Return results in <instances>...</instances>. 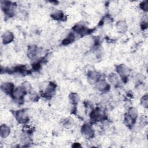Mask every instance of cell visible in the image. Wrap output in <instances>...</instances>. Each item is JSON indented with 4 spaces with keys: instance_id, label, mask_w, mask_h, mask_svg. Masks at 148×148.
<instances>
[{
    "instance_id": "9c48e42d",
    "label": "cell",
    "mask_w": 148,
    "mask_h": 148,
    "mask_svg": "<svg viewBox=\"0 0 148 148\" xmlns=\"http://www.w3.org/2000/svg\"><path fill=\"white\" fill-rule=\"evenodd\" d=\"M14 87V86L12 83H5L1 85V90L6 94H12Z\"/></svg>"
},
{
    "instance_id": "e0dca14e",
    "label": "cell",
    "mask_w": 148,
    "mask_h": 148,
    "mask_svg": "<svg viewBox=\"0 0 148 148\" xmlns=\"http://www.w3.org/2000/svg\"><path fill=\"white\" fill-rule=\"evenodd\" d=\"M116 27H117V30L121 32H123L125 31L127 29V24H126L125 22L124 21H121L118 22L116 25Z\"/></svg>"
},
{
    "instance_id": "5bb4252c",
    "label": "cell",
    "mask_w": 148,
    "mask_h": 148,
    "mask_svg": "<svg viewBox=\"0 0 148 148\" xmlns=\"http://www.w3.org/2000/svg\"><path fill=\"white\" fill-rule=\"evenodd\" d=\"M127 115L132 120L135 121L138 117V110L135 108H130L128 111V113L127 114Z\"/></svg>"
},
{
    "instance_id": "6da1fadb",
    "label": "cell",
    "mask_w": 148,
    "mask_h": 148,
    "mask_svg": "<svg viewBox=\"0 0 148 148\" xmlns=\"http://www.w3.org/2000/svg\"><path fill=\"white\" fill-rule=\"evenodd\" d=\"M116 71L123 81L125 82V80L127 79V77L130 74V70L127 66L124 64L119 65L116 67Z\"/></svg>"
},
{
    "instance_id": "ac0fdd59",
    "label": "cell",
    "mask_w": 148,
    "mask_h": 148,
    "mask_svg": "<svg viewBox=\"0 0 148 148\" xmlns=\"http://www.w3.org/2000/svg\"><path fill=\"white\" fill-rule=\"evenodd\" d=\"M38 52V49L35 46H31L29 47L28 50V56L30 57H34L36 56Z\"/></svg>"
},
{
    "instance_id": "d6986e66",
    "label": "cell",
    "mask_w": 148,
    "mask_h": 148,
    "mask_svg": "<svg viewBox=\"0 0 148 148\" xmlns=\"http://www.w3.org/2000/svg\"><path fill=\"white\" fill-rule=\"evenodd\" d=\"M51 16L55 20H61L64 17V14L61 11H57L53 13Z\"/></svg>"
},
{
    "instance_id": "d4e9b609",
    "label": "cell",
    "mask_w": 148,
    "mask_h": 148,
    "mask_svg": "<svg viewBox=\"0 0 148 148\" xmlns=\"http://www.w3.org/2000/svg\"><path fill=\"white\" fill-rule=\"evenodd\" d=\"M22 87L24 88V89L26 91V92L29 91L31 90V85L29 84V82H24L23 84H22Z\"/></svg>"
},
{
    "instance_id": "7c38bea8",
    "label": "cell",
    "mask_w": 148,
    "mask_h": 148,
    "mask_svg": "<svg viewBox=\"0 0 148 148\" xmlns=\"http://www.w3.org/2000/svg\"><path fill=\"white\" fill-rule=\"evenodd\" d=\"M96 87L99 91H105L109 89V86L105 80H101L96 83Z\"/></svg>"
},
{
    "instance_id": "44dd1931",
    "label": "cell",
    "mask_w": 148,
    "mask_h": 148,
    "mask_svg": "<svg viewBox=\"0 0 148 148\" xmlns=\"http://www.w3.org/2000/svg\"><path fill=\"white\" fill-rule=\"evenodd\" d=\"M140 25L142 29H146L147 28V25H148V23H147V16H145L143 17V19L141 21L140 23Z\"/></svg>"
},
{
    "instance_id": "4fadbf2b",
    "label": "cell",
    "mask_w": 148,
    "mask_h": 148,
    "mask_svg": "<svg viewBox=\"0 0 148 148\" xmlns=\"http://www.w3.org/2000/svg\"><path fill=\"white\" fill-rule=\"evenodd\" d=\"M108 80L109 82L113 85L116 86L119 83V79L118 76L114 73H110L108 76Z\"/></svg>"
},
{
    "instance_id": "5b68a950",
    "label": "cell",
    "mask_w": 148,
    "mask_h": 148,
    "mask_svg": "<svg viewBox=\"0 0 148 148\" xmlns=\"http://www.w3.org/2000/svg\"><path fill=\"white\" fill-rule=\"evenodd\" d=\"M16 119L17 121L21 124H25L28 121V117L24 110H18L16 113Z\"/></svg>"
},
{
    "instance_id": "277c9868",
    "label": "cell",
    "mask_w": 148,
    "mask_h": 148,
    "mask_svg": "<svg viewBox=\"0 0 148 148\" xmlns=\"http://www.w3.org/2000/svg\"><path fill=\"white\" fill-rule=\"evenodd\" d=\"M101 77V74L96 71H90L88 73L87 79L90 84H95L97 83Z\"/></svg>"
},
{
    "instance_id": "ba28073f",
    "label": "cell",
    "mask_w": 148,
    "mask_h": 148,
    "mask_svg": "<svg viewBox=\"0 0 148 148\" xmlns=\"http://www.w3.org/2000/svg\"><path fill=\"white\" fill-rule=\"evenodd\" d=\"M2 42L4 44H8L10 43L14 39V35L13 34L8 31L3 33V34L2 36Z\"/></svg>"
},
{
    "instance_id": "9a60e30c",
    "label": "cell",
    "mask_w": 148,
    "mask_h": 148,
    "mask_svg": "<svg viewBox=\"0 0 148 148\" xmlns=\"http://www.w3.org/2000/svg\"><path fill=\"white\" fill-rule=\"evenodd\" d=\"M69 99L71 103L73 105L77 104L79 101V96L74 92H71L69 95Z\"/></svg>"
},
{
    "instance_id": "7402d4cb",
    "label": "cell",
    "mask_w": 148,
    "mask_h": 148,
    "mask_svg": "<svg viewBox=\"0 0 148 148\" xmlns=\"http://www.w3.org/2000/svg\"><path fill=\"white\" fill-rule=\"evenodd\" d=\"M29 98L32 102H36L39 99V96L35 92H32L29 95Z\"/></svg>"
},
{
    "instance_id": "7a4b0ae2",
    "label": "cell",
    "mask_w": 148,
    "mask_h": 148,
    "mask_svg": "<svg viewBox=\"0 0 148 148\" xmlns=\"http://www.w3.org/2000/svg\"><path fill=\"white\" fill-rule=\"evenodd\" d=\"M81 132L82 135L87 139L92 138L94 135V131L92 127L87 124L83 125L81 128Z\"/></svg>"
},
{
    "instance_id": "2e32d148",
    "label": "cell",
    "mask_w": 148,
    "mask_h": 148,
    "mask_svg": "<svg viewBox=\"0 0 148 148\" xmlns=\"http://www.w3.org/2000/svg\"><path fill=\"white\" fill-rule=\"evenodd\" d=\"M75 38V34L73 32H71L68 36L67 37L62 41V44L64 45H67L71 43H72Z\"/></svg>"
},
{
    "instance_id": "ffe728a7",
    "label": "cell",
    "mask_w": 148,
    "mask_h": 148,
    "mask_svg": "<svg viewBox=\"0 0 148 148\" xmlns=\"http://www.w3.org/2000/svg\"><path fill=\"white\" fill-rule=\"evenodd\" d=\"M140 104L142 106L145 108H147L148 106V97L147 95L143 96L140 99Z\"/></svg>"
},
{
    "instance_id": "8992f818",
    "label": "cell",
    "mask_w": 148,
    "mask_h": 148,
    "mask_svg": "<svg viewBox=\"0 0 148 148\" xmlns=\"http://www.w3.org/2000/svg\"><path fill=\"white\" fill-rule=\"evenodd\" d=\"M26 93V91L24 89V88L21 86V87H18L14 89L13 92H12V95L13 98H14L16 99H20L23 96L25 95Z\"/></svg>"
},
{
    "instance_id": "3957f363",
    "label": "cell",
    "mask_w": 148,
    "mask_h": 148,
    "mask_svg": "<svg viewBox=\"0 0 148 148\" xmlns=\"http://www.w3.org/2000/svg\"><path fill=\"white\" fill-rule=\"evenodd\" d=\"M91 119L92 121H97L105 119V114L102 113L101 110L97 108L92 110L90 114Z\"/></svg>"
},
{
    "instance_id": "cb8c5ba5",
    "label": "cell",
    "mask_w": 148,
    "mask_h": 148,
    "mask_svg": "<svg viewBox=\"0 0 148 148\" xmlns=\"http://www.w3.org/2000/svg\"><path fill=\"white\" fill-rule=\"evenodd\" d=\"M140 7L142 10H143V11L147 12V9H148V2H147V1H145L142 2L140 4Z\"/></svg>"
},
{
    "instance_id": "30bf717a",
    "label": "cell",
    "mask_w": 148,
    "mask_h": 148,
    "mask_svg": "<svg viewBox=\"0 0 148 148\" xmlns=\"http://www.w3.org/2000/svg\"><path fill=\"white\" fill-rule=\"evenodd\" d=\"M73 30L76 33L82 35L88 34L87 33L88 30L86 29V28L84 25H81V24H76L75 26L73 27Z\"/></svg>"
},
{
    "instance_id": "52a82bcc",
    "label": "cell",
    "mask_w": 148,
    "mask_h": 148,
    "mask_svg": "<svg viewBox=\"0 0 148 148\" xmlns=\"http://www.w3.org/2000/svg\"><path fill=\"white\" fill-rule=\"evenodd\" d=\"M56 85L53 83L50 82L48 86H47L45 91V95L47 97H51L54 93L56 91Z\"/></svg>"
},
{
    "instance_id": "8fae6325",
    "label": "cell",
    "mask_w": 148,
    "mask_h": 148,
    "mask_svg": "<svg viewBox=\"0 0 148 148\" xmlns=\"http://www.w3.org/2000/svg\"><path fill=\"white\" fill-rule=\"evenodd\" d=\"M10 134V128L5 124H2L0 127V135L2 138H6Z\"/></svg>"
},
{
    "instance_id": "603a6c76",
    "label": "cell",
    "mask_w": 148,
    "mask_h": 148,
    "mask_svg": "<svg viewBox=\"0 0 148 148\" xmlns=\"http://www.w3.org/2000/svg\"><path fill=\"white\" fill-rule=\"evenodd\" d=\"M144 76H143L141 74H138L135 77V81L137 83H142L144 80Z\"/></svg>"
}]
</instances>
